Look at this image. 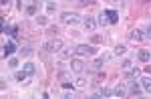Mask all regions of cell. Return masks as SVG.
I'll return each instance as SVG.
<instances>
[{"mask_svg":"<svg viewBox=\"0 0 151 99\" xmlns=\"http://www.w3.org/2000/svg\"><path fill=\"white\" fill-rule=\"evenodd\" d=\"M42 49L48 51L50 55H55V53H60V51L65 49V43H63L60 38H50V40H47V43L42 45Z\"/></svg>","mask_w":151,"mask_h":99,"instance_id":"1","label":"cell"},{"mask_svg":"<svg viewBox=\"0 0 151 99\" xmlns=\"http://www.w3.org/2000/svg\"><path fill=\"white\" fill-rule=\"evenodd\" d=\"M60 22L69 25V26H75V25H79V22H83V18L77 12H63L60 14Z\"/></svg>","mask_w":151,"mask_h":99,"instance_id":"2","label":"cell"},{"mask_svg":"<svg viewBox=\"0 0 151 99\" xmlns=\"http://www.w3.org/2000/svg\"><path fill=\"white\" fill-rule=\"evenodd\" d=\"M75 53H77V57H93L97 49H95L93 45H79V47H75Z\"/></svg>","mask_w":151,"mask_h":99,"instance_id":"3","label":"cell"},{"mask_svg":"<svg viewBox=\"0 0 151 99\" xmlns=\"http://www.w3.org/2000/svg\"><path fill=\"white\" fill-rule=\"evenodd\" d=\"M70 71L73 73H83L85 71V63H83V57H73L70 59Z\"/></svg>","mask_w":151,"mask_h":99,"instance_id":"4","label":"cell"},{"mask_svg":"<svg viewBox=\"0 0 151 99\" xmlns=\"http://www.w3.org/2000/svg\"><path fill=\"white\" fill-rule=\"evenodd\" d=\"M83 26H85L87 33H93L95 28H97V18H93V16H85V18H83Z\"/></svg>","mask_w":151,"mask_h":99,"instance_id":"5","label":"cell"},{"mask_svg":"<svg viewBox=\"0 0 151 99\" xmlns=\"http://www.w3.org/2000/svg\"><path fill=\"white\" fill-rule=\"evenodd\" d=\"M143 38H145L143 30H139V28H133V30H129V40H131V43H141Z\"/></svg>","mask_w":151,"mask_h":99,"instance_id":"6","label":"cell"},{"mask_svg":"<svg viewBox=\"0 0 151 99\" xmlns=\"http://www.w3.org/2000/svg\"><path fill=\"white\" fill-rule=\"evenodd\" d=\"M141 93H145V91H143V87H141L139 83H135V81H133V85L129 87V95H131V97H139Z\"/></svg>","mask_w":151,"mask_h":99,"instance_id":"7","label":"cell"},{"mask_svg":"<svg viewBox=\"0 0 151 99\" xmlns=\"http://www.w3.org/2000/svg\"><path fill=\"white\" fill-rule=\"evenodd\" d=\"M127 93H129V89H127L125 85H123V83H119V85H117L115 89H113V95H115V97H125Z\"/></svg>","mask_w":151,"mask_h":99,"instance_id":"8","label":"cell"},{"mask_svg":"<svg viewBox=\"0 0 151 99\" xmlns=\"http://www.w3.org/2000/svg\"><path fill=\"white\" fill-rule=\"evenodd\" d=\"M14 51H16V43L8 40V43L4 45V51H2V53H4V57H12V53H14Z\"/></svg>","mask_w":151,"mask_h":99,"instance_id":"9","label":"cell"},{"mask_svg":"<svg viewBox=\"0 0 151 99\" xmlns=\"http://www.w3.org/2000/svg\"><path fill=\"white\" fill-rule=\"evenodd\" d=\"M109 59H111V55H107V53H105V55H101V57H99V59L93 63V69H101V67H103V65L109 61Z\"/></svg>","mask_w":151,"mask_h":99,"instance_id":"10","label":"cell"},{"mask_svg":"<svg viewBox=\"0 0 151 99\" xmlns=\"http://www.w3.org/2000/svg\"><path fill=\"white\" fill-rule=\"evenodd\" d=\"M36 6H38V0H30L28 6H26V14L28 16H36Z\"/></svg>","mask_w":151,"mask_h":99,"instance_id":"11","label":"cell"},{"mask_svg":"<svg viewBox=\"0 0 151 99\" xmlns=\"http://www.w3.org/2000/svg\"><path fill=\"white\" fill-rule=\"evenodd\" d=\"M111 95H113V89H109V87H101L93 97H111Z\"/></svg>","mask_w":151,"mask_h":99,"instance_id":"12","label":"cell"},{"mask_svg":"<svg viewBox=\"0 0 151 99\" xmlns=\"http://www.w3.org/2000/svg\"><path fill=\"white\" fill-rule=\"evenodd\" d=\"M58 57L60 59H73V57H77V53H75V49H63L58 53Z\"/></svg>","mask_w":151,"mask_h":99,"instance_id":"13","label":"cell"},{"mask_svg":"<svg viewBox=\"0 0 151 99\" xmlns=\"http://www.w3.org/2000/svg\"><path fill=\"white\" fill-rule=\"evenodd\" d=\"M139 73H141L139 69H131V71H127V73H125V81H131V83H133V81L139 77Z\"/></svg>","mask_w":151,"mask_h":99,"instance_id":"14","label":"cell"},{"mask_svg":"<svg viewBox=\"0 0 151 99\" xmlns=\"http://www.w3.org/2000/svg\"><path fill=\"white\" fill-rule=\"evenodd\" d=\"M137 59H139L141 63H149L151 61V53L147 49H143V51H139V55H137Z\"/></svg>","mask_w":151,"mask_h":99,"instance_id":"15","label":"cell"},{"mask_svg":"<svg viewBox=\"0 0 151 99\" xmlns=\"http://www.w3.org/2000/svg\"><path fill=\"white\" fill-rule=\"evenodd\" d=\"M141 87L145 93H151V77H143L141 79Z\"/></svg>","mask_w":151,"mask_h":99,"instance_id":"16","label":"cell"},{"mask_svg":"<svg viewBox=\"0 0 151 99\" xmlns=\"http://www.w3.org/2000/svg\"><path fill=\"white\" fill-rule=\"evenodd\" d=\"M105 14H107L109 22H117V20H119V12H117V10H105Z\"/></svg>","mask_w":151,"mask_h":99,"instance_id":"17","label":"cell"},{"mask_svg":"<svg viewBox=\"0 0 151 99\" xmlns=\"http://www.w3.org/2000/svg\"><path fill=\"white\" fill-rule=\"evenodd\" d=\"M38 57H40L42 61L47 63V65H50V53H48V51H45V49H38Z\"/></svg>","mask_w":151,"mask_h":99,"instance_id":"18","label":"cell"},{"mask_svg":"<svg viewBox=\"0 0 151 99\" xmlns=\"http://www.w3.org/2000/svg\"><path fill=\"white\" fill-rule=\"evenodd\" d=\"M26 77H28V73H26V71H14V79H16V81H18V83H22V81H26Z\"/></svg>","mask_w":151,"mask_h":99,"instance_id":"19","label":"cell"},{"mask_svg":"<svg viewBox=\"0 0 151 99\" xmlns=\"http://www.w3.org/2000/svg\"><path fill=\"white\" fill-rule=\"evenodd\" d=\"M22 69H24V71H26L28 75H35V73H36V65H35V63H30V61H28V63H24V67H22Z\"/></svg>","mask_w":151,"mask_h":99,"instance_id":"20","label":"cell"},{"mask_svg":"<svg viewBox=\"0 0 151 99\" xmlns=\"http://www.w3.org/2000/svg\"><path fill=\"white\" fill-rule=\"evenodd\" d=\"M97 25H99V26H107V25H109V18H107V14H99V18H97Z\"/></svg>","mask_w":151,"mask_h":99,"instance_id":"21","label":"cell"},{"mask_svg":"<svg viewBox=\"0 0 151 99\" xmlns=\"http://www.w3.org/2000/svg\"><path fill=\"white\" fill-rule=\"evenodd\" d=\"M85 85H87V79H85V77L79 73V77L75 79V87H79V89H81V87H85Z\"/></svg>","mask_w":151,"mask_h":99,"instance_id":"22","label":"cell"},{"mask_svg":"<svg viewBox=\"0 0 151 99\" xmlns=\"http://www.w3.org/2000/svg\"><path fill=\"white\" fill-rule=\"evenodd\" d=\"M55 12H57V4L52 0H48L47 2V14H55Z\"/></svg>","mask_w":151,"mask_h":99,"instance_id":"23","label":"cell"},{"mask_svg":"<svg viewBox=\"0 0 151 99\" xmlns=\"http://www.w3.org/2000/svg\"><path fill=\"white\" fill-rule=\"evenodd\" d=\"M131 69H133V63L129 61V59L121 63V71H125V73H127V71H131Z\"/></svg>","mask_w":151,"mask_h":99,"instance_id":"24","label":"cell"},{"mask_svg":"<svg viewBox=\"0 0 151 99\" xmlns=\"http://www.w3.org/2000/svg\"><path fill=\"white\" fill-rule=\"evenodd\" d=\"M35 20H36V25H42V26H45V25L48 22V20H47V16H45V14H36V16H35Z\"/></svg>","mask_w":151,"mask_h":99,"instance_id":"25","label":"cell"},{"mask_svg":"<svg viewBox=\"0 0 151 99\" xmlns=\"http://www.w3.org/2000/svg\"><path fill=\"white\" fill-rule=\"evenodd\" d=\"M125 45H117L115 47V51H113V55H117V57H119V55H125Z\"/></svg>","mask_w":151,"mask_h":99,"instance_id":"26","label":"cell"},{"mask_svg":"<svg viewBox=\"0 0 151 99\" xmlns=\"http://www.w3.org/2000/svg\"><path fill=\"white\" fill-rule=\"evenodd\" d=\"M8 67H10V69H16V67H18V59H16V57H10V59H8Z\"/></svg>","mask_w":151,"mask_h":99,"instance_id":"27","label":"cell"},{"mask_svg":"<svg viewBox=\"0 0 151 99\" xmlns=\"http://www.w3.org/2000/svg\"><path fill=\"white\" fill-rule=\"evenodd\" d=\"M2 33H4V35H12V26L6 25V22H2Z\"/></svg>","mask_w":151,"mask_h":99,"instance_id":"28","label":"cell"},{"mask_svg":"<svg viewBox=\"0 0 151 99\" xmlns=\"http://www.w3.org/2000/svg\"><path fill=\"white\" fill-rule=\"evenodd\" d=\"M20 53H22V57H30V55H32V49H30V47H22Z\"/></svg>","mask_w":151,"mask_h":99,"instance_id":"29","label":"cell"},{"mask_svg":"<svg viewBox=\"0 0 151 99\" xmlns=\"http://www.w3.org/2000/svg\"><path fill=\"white\" fill-rule=\"evenodd\" d=\"M91 43H95V45H97V43H103V37H101V35H93V37H91Z\"/></svg>","mask_w":151,"mask_h":99,"instance_id":"30","label":"cell"},{"mask_svg":"<svg viewBox=\"0 0 151 99\" xmlns=\"http://www.w3.org/2000/svg\"><path fill=\"white\" fill-rule=\"evenodd\" d=\"M63 89H65V91H69V89H73V83H67V81H65V83H63Z\"/></svg>","mask_w":151,"mask_h":99,"instance_id":"31","label":"cell"},{"mask_svg":"<svg viewBox=\"0 0 151 99\" xmlns=\"http://www.w3.org/2000/svg\"><path fill=\"white\" fill-rule=\"evenodd\" d=\"M81 4H93V0H79Z\"/></svg>","mask_w":151,"mask_h":99,"instance_id":"32","label":"cell"},{"mask_svg":"<svg viewBox=\"0 0 151 99\" xmlns=\"http://www.w3.org/2000/svg\"><path fill=\"white\" fill-rule=\"evenodd\" d=\"M8 2H10V0H0V4H2V6H6Z\"/></svg>","mask_w":151,"mask_h":99,"instance_id":"33","label":"cell"},{"mask_svg":"<svg viewBox=\"0 0 151 99\" xmlns=\"http://www.w3.org/2000/svg\"><path fill=\"white\" fill-rule=\"evenodd\" d=\"M147 37L151 38V25H149V28H147Z\"/></svg>","mask_w":151,"mask_h":99,"instance_id":"34","label":"cell"},{"mask_svg":"<svg viewBox=\"0 0 151 99\" xmlns=\"http://www.w3.org/2000/svg\"><path fill=\"white\" fill-rule=\"evenodd\" d=\"M141 2H151V0H141Z\"/></svg>","mask_w":151,"mask_h":99,"instance_id":"35","label":"cell"}]
</instances>
